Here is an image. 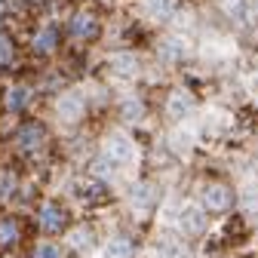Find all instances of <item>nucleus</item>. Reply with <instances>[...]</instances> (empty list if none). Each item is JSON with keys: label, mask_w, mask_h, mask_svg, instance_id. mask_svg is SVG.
Wrapping results in <instances>:
<instances>
[{"label": "nucleus", "mask_w": 258, "mask_h": 258, "mask_svg": "<svg viewBox=\"0 0 258 258\" xmlns=\"http://www.w3.org/2000/svg\"><path fill=\"white\" fill-rule=\"evenodd\" d=\"M102 160H108L117 172L129 169V166L136 163V145H133V139H129L126 133H108L102 139Z\"/></svg>", "instance_id": "1"}, {"label": "nucleus", "mask_w": 258, "mask_h": 258, "mask_svg": "<svg viewBox=\"0 0 258 258\" xmlns=\"http://www.w3.org/2000/svg\"><path fill=\"white\" fill-rule=\"evenodd\" d=\"M200 203H203L206 212L224 215V212L234 206V190H231L228 184H221V181H209V184L203 187V194H200Z\"/></svg>", "instance_id": "2"}, {"label": "nucleus", "mask_w": 258, "mask_h": 258, "mask_svg": "<svg viewBox=\"0 0 258 258\" xmlns=\"http://www.w3.org/2000/svg\"><path fill=\"white\" fill-rule=\"evenodd\" d=\"M55 114L61 123H80L83 114H86V102H83V95L77 89H64L58 99H55Z\"/></svg>", "instance_id": "3"}, {"label": "nucleus", "mask_w": 258, "mask_h": 258, "mask_svg": "<svg viewBox=\"0 0 258 258\" xmlns=\"http://www.w3.org/2000/svg\"><path fill=\"white\" fill-rule=\"evenodd\" d=\"M126 203H129V209L139 212V215H151L154 206H157V184H151V181H136L133 187L126 190Z\"/></svg>", "instance_id": "4"}, {"label": "nucleus", "mask_w": 258, "mask_h": 258, "mask_svg": "<svg viewBox=\"0 0 258 258\" xmlns=\"http://www.w3.org/2000/svg\"><path fill=\"white\" fill-rule=\"evenodd\" d=\"M43 142H46V129H43V123H37V120H28V123H22V126L16 129V148H19L22 154L40 151Z\"/></svg>", "instance_id": "5"}, {"label": "nucleus", "mask_w": 258, "mask_h": 258, "mask_svg": "<svg viewBox=\"0 0 258 258\" xmlns=\"http://www.w3.org/2000/svg\"><path fill=\"white\" fill-rule=\"evenodd\" d=\"M206 215H209L206 209L184 206V209L178 212V221H175V224H178V234H181V237H190V240H194V237H203V234H206Z\"/></svg>", "instance_id": "6"}, {"label": "nucleus", "mask_w": 258, "mask_h": 258, "mask_svg": "<svg viewBox=\"0 0 258 258\" xmlns=\"http://www.w3.org/2000/svg\"><path fill=\"white\" fill-rule=\"evenodd\" d=\"M37 221H40V231L52 237V234H61L68 228V212H64V206H58V203H43L40 212H37Z\"/></svg>", "instance_id": "7"}, {"label": "nucleus", "mask_w": 258, "mask_h": 258, "mask_svg": "<svg viewBox=\"0 0 258 258\" xmlns=\"http://www.w3.org/2000/svg\"><path fill=\"white\" fill-rule=\"evenodd\" d=\"M194 105H197V102H194V95L187 89H172L169 99H166V117L172 123H181L184 117L194 114Z\"/></svg>", "instance_id": "8"}, {"label": "nucleus", "mask_w": 258, "mask_h": 258, "mask_svg": "<svg viewBox=\"0 0 258 258\" xmlns=\"http://www.w3.org/2000/svg\"><path fill=\"white\" fill-rule=\"evenodd\" d=\"M68 31H71L74 40H92L95 34H99V16H92V13H77V16H71Z\"/></svg>", "instance_id": "9"}, {"label": "nucleus", "mask_w": 258, "mask_h": 258, "mask_svg": "<svg viewBox=\"0 0 258 258\" xmlns=\"http://www.w3.org/2000/svg\"><path fill=\"white\" fill-rule=\"evenodd\" d=\"M184 52H187V46H184V37H178V34H169L157 43V58L163 64H175L178 58H184Z\"/></svg>", "instance_id": "10"}, {"label": "nucleus", "mask_w": 258, "mask_h": 258, "mask_svg": "<svg viewBox=\"0 0 258 258\" xmlns=\"http://www.w3.org/2000/svg\"><path fill=\"white\" fill-rule=\"evenodd\" d=\"M102 258H136V240L129 234H114L105 243V255Z\"/></svg>", "instance_id": "11"}, {"label": "nucleus", "mask_w": 258, "mask_h": 258, "mask_svg": "<svg viewBox=\"0 0 258 258\" xmlns=\"http://www.w3.org/2000/svg\"><path fill=\"white\" fill-rule=\"evenodd\" d=\"M111 71H114L117 77L129 80V77L139 74V58H136L133 52H114V55H111Z\"/></svg>", "instance_id": "12"}, {"label": "nucleus", "mask_w": 258, "mask_h": 258, "mask_svg": "<svg viewBox=\"0 0 258 258\" xmlns=\"http://www.w3.org/2000/svg\"><path fill=\"white\" fill-rule=\"evenodd\" d=\"M28 102H31V86H22V83H19V86H10V89H7V102H4V105H7L10 114L25 111Z\"/></svg>", "instance_id": "13"}, {"label": "nucleus", "mask_w": 258, "mask_h": 258, "mask_svg": "<svg viewBox=\"0 0 258 258\" xmlns=\"http://www.w3.org/2000/svg\"><path fill=\"white\" fill-rule=\"evenodd\" d=\"M142 114H145V102L139 99V95H126V99L120 102V117L126 123H139Z\"/></svg>", "instance_id": "14"}, {"label": "nucleus", "mask_w": 258, "mask_h": 258, "mask_svg": "<svg viewBox=\"0 0 258 258\" xmlns=\"http://www.w3.org/2000/svg\"><path fill=\"white\" fill-rule=\"evenodd\" d=\"M58 46V31L52 28V25H46V28H40L37 34H34V49L40 52V55H46V52H52Z\"/></svg>", "instance_id": "15"}, {"label": "nucleus", "mask_w": 258, "mask_h": 258, "mask_svg": "<svg viewBox=\"0 0 258 258\" xmlns=\"http://www.w3.org/2000/svg\"><path fill=\"white\" fill-rule=\"evenodd\" d=\"M157 258H184V246H181V240L178 237H163L160 240V246H157Z\"/></svg>", "instance_id": "16"}, {"label": "nucleus", "mask_w": 258, "mask_h": 258, "mask_svg": "<svg viewBox=\"0 0 258 258\" xmlns=\"http://www.w3.org/2000/svg\"><path fill=\"white\" fill-rule=\"evenodd\" d=\"M145 10L154 19H169L175 13V0H145Z\"/></svg>", "instance_id": "17"}, {"label": "nucleus", "mask_w": 258, "mask_h": 258, "mask_svg": "<svg viewBox=\"0 0 258 258\" xmlns=\"http://www.w3.org/2000/svg\"><path fill=\"white\" fill-rule=\"evenodd\" d=\"M240 206L246 209V212H258V181H249V184H243V190H240Z\"/></svg>", "instance_id": "18"}, {"label": "nucleus", "mask_w": 258, "mask_h": 258, "mask_svg": "<svg viewBox=\"0 0 258 258\" xmlns=\"http://www.w3.org/2000/svg\"><path fill=\"white\" fill-rule=\"evenodd\" d=\"M31 258H61V246L55 243V240H40L37 246H34V252H31Z\"/></svg>", "instance_id": "19"}, {"label": "nucleus", "mask_w": 258, "mask_h": 258, "mask_svg": "<svg viewBox=\"0 0 258 258\" xmlns=\"http://www.w3.org/2000/svg\"><path fill=\"white\" fill-rule=\"evenodd\" d=\"M19 240V224L13 218H0V246H13Z\"/></svg>", "instance_id": "20"}, {"label": "nucleus", "mask_w": 258, "mask_h": 258, "mask_svg": "<svg viewBox=\"0 0 258 258\" xmlns=\"http://www.w3.org/2000/svg\"><path fill=\"white\" fill-rule=\"evenodd\" d=\"M71 246H74L77 252L92 249V231H89V228H74V234H71Z\"/></svg>", "instance_id": "21"}, {"label": "nucleus", "mask_w": 258, "mask_h": 258, "mask_svg": "<svg viewBox=\"0 0 258 258\" xmlns=\"http://www.w3.org/2000/svg\"><path fill=\"white\" fill-rule=\"evenodd\" d=\"M13 187H16V178H13V172H0V200H10V194H13Z\"/></svg>", "instance_id": "22"}, {"label": "nucleus", "mask_w": 258, "mask_h": 258, "mask_svg": "<svg viewBox=\"0 0 258 258\" xmlns=\"http://www.w3.org/2000/svg\"><path fill=\"white\" fill-rule=\"evenodd\" d=\"M10 61H13V43L7 34H0V68H7Z\"/></svg>", "instance_id": "23"}]
</instances>
